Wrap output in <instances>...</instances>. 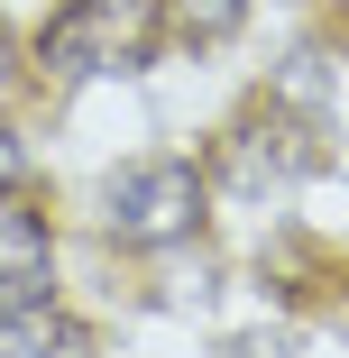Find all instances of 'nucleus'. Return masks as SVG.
<instances>
[{"instance_id": "f257e3e1", "label": "nucleus", "mask_w": 349, "mask_h": 358, "mask_svg": "<svg viewBox=\"0 0 349 358\" xmlns=\"http://www.w3.org/2000/svg\"><path fill=\"white\" fill-rule=\"evenodd\" d=\"M202 211H212V184H202V166H193V157H175V148L129 157V166H111V175H101V230H111L120 248L166 257V248L202 239Z\"/></svg>"}, {"instance_id": "f03ea898", "label": "nucleus", "mask_w": 349, "mask_h": 358, "mask_svg": "<svg viewBox=\"0 0 349 358\" xmlns=\"http://www.w3.org/2000/svg\"><path fill=\"white\" fill-rule=\"evenodd\" d=\"M157 10L148 0H64L37 28V64L55 83H101V74H148L157 64Z\"/></svg>"}, {"instance_id": "7ed1b4c3", "label": "nucleus", "mask_w": 349, "mask_h": 358, "mask_svg": "<svg viewBox=\"0 0 349 358\" xmlns=\"http://www.w3.org/2000/svg\"><path fill=\"white\" fill-rule=\"evenodd\" d=\"M313 120H294V101H248V120L230 129V148H221V175L230 184H294V175H313Z\"/></svg>"}, {"instance_id": "20e7f679", "label": "nucleus", "mask_w": 349, "mask_h": 358, "mask_svg": "<svg viewBox=\"0 0 349 358\" xmlns=\"http://www.w3.org/2000/svg\"><path fill=\"white\" fill-rule=\"evenodd\" d=\"M55 294V230L19 193H0V313L10 303H46Z\"/></svg>"}, {"instance_id": "39448f33", "label": "nucleus", "mask_w": 349, "mask_h": 358, "mask_svg": "<svg viewBox=\"0 0 349 358\" xmlns=\"http://www.w3.org/2000/svg\"><path fill=\"white\" fill-rule=\"evenodd\" d=\"M0 358H92V331L55 294L46 303H10V313H0Z\"/></svg>"}, {"instance_id": "423d86ee", "label": "nucleus", "mask_w": 349, "mask_h": 358, "mask_svg": "<svg viewBox=\"0 0 349 358\" xmlns=\"http://www.w3.org/2000/svg\"><path fill=\"white\" fill-rule=\"evenodd\" d=\"M148 10H157V28H166L175 46L202 55V46H221V37L248 19V0H148Z\"/></svg>"}, {"instance_id": "0eeeda50", "label": "nucleus", "mask_w": 349, "mask_h": 358, "mask_svg": "<svg viewBox=\"0 0 349 358\" xmlns=\"http://www.w3.org/2000/svg\"><path fill=\"white\" fill-rule=\"evenodd\" d=\"M230 358H285V340H276V331H248V340H230Z\"/></svg>"}, {"instance_id": "6e6552de", "label": "nucleus", "mask_w": 349, "mask_h": 358, "mask_svg": "<svg viewBox=\"0 0 349 358\" xmlns=\"http://www.w3.org/2000/svg\"><path fill=\"white\" fill-rule=\"evenodd\" d=\"M10 184H19V138L0 129V193H10Z\"/></svg>"}, {"instance_id": "1a4fd4ad", "label": "nucleus", "mask_w": 349, "mask_h": 358, "mask_svg": "<svg viewBox=\"0 0 349 358\" xmlns=\"http://www.w3.org/2000/svg\"><path fill=\"white\" fill-rule=\"evenodd\" d=\"M19 83V55H10V28H0V92Z\"/></svg>"}]
</instances>
